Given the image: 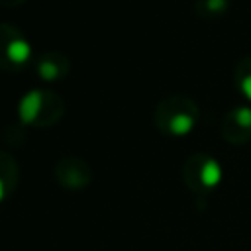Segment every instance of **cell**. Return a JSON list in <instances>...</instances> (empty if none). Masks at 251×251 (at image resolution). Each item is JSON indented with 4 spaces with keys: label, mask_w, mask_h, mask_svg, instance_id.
I'll list each match as a JSON object with an SVG mask.
<instances>
[{
    "label": "cell",
    "mask_w": 251,
    "mask_h": 251,
    "mask_svg": "<svg viewBox=\"0 0 251 251\" xmlns=\"http://www.w3.org/2000/svg\"><path fill=\"white\" fill-rule=\"evenodd\" d=\"M20 184V165L14 155L0 149V204L10 200Z\"/></svg>",
    "instance_id": "cell-8"
},
{
    "label": "cell",
    "mask_w": 251,
    "mask_h": 251,
    "mask_svg": "<svg viewBox=\"0 0 251 251\" xmlns=\"http://www.w3.org/2000/svg\"><path fill=\"white\" fill-rule=\"evenodd\" d=\"M184 186L196 196H210L222 182L224 171L216 157L208 153H192L180 169Z\"/></svg>",
    "instance_id": "cell-3"
},
{
    "label": "cell",
    "mask_w": 251,
    "mask_h": 251,
    "mask_svg": "<svg viewBox=\"0 0 251 251\" xmlns=\"http://www.w3.org/2000/svg\"><path fill=\"white\" fill-rule=\"evenodd\" d=\"M231 0H194V14L200 20L212 22L227 14Z\"/></svg>",
    "instance_id": "cell-10"
},
{
    "label": "cell",
    "mask_w": 251,
    "mask_h": 251,
    "mask_svg": "<svg viewBox=\"0 0 251 251\" xmlns=\"http://www.w3.org/2000/svg\"><path fill=\"white\" fill-rule=\"evenodd\" d=\"M25 0H0V6L2 8H18V6H22Z\"/></svg>",
    "instance_id": "cell-11"
},
{
    "label": "cell",
    "mask_w": 251,
    "mask_h": 251,
    "mask_svg": "<svg viewBox=\"0 0 251 251\" xmlns=\"http://www.w3.org/2000/svg\"><path fill=\"white\" fill-rule=\"evenodd\" d=\"M220 133L224 141L231 145H245L251 141V106H235L231 108L222 124Z\"/></svg>",
    "instance_id": "cell-6"
},
{
    "label": "cell",
    "mask_w": 251,
    "mask_h": 251,
    "mask_svg": "<svg viewBox=\"0 0 251 251\" xmlns=\"http://www.w3.org/2000/svg\"><path fill=\"white\" fill-rule=\"evenodd\" d=\"M198 118V104L186 94L165 96L153 112V122L157 129L167 137H186L196 127Z\"/></svg>",
    "instance_id": "cell-1"
},
{
    "label": "cell",
    "mask_w": 251,
    "mask_h": 251,
    "mask_svg": "<svg viewBox=\"0 0 251 251\" xmlns=\"http://www.w3.org/2000/svg\"><path fill=\"white\" fill-rule=\"evenodd\" d=\"M53 175L59 186L67 190H82L92 182V167L80 157H63L55 163Z\"/></svg>",
    "instance_id": "cell-5"
},
{
    "label": "cell",
    "mask_w": 251,
    "mask_h": 251,
    "mask_svg": "<svg viewBox=\"0 0 251 251\" xmlns=\"http://www.w3.org/2000/svg\"><path fill=\"white\" fill-rule=\"evenodd\" d=\"M233 84L243 100L251 102V55H245L237 61L233 69Z\"/></svg>",
    "instance_id": "cell-9"
},
{
    "label": "cell",
    "mask_w": 251,
    "mask_h": 251,
    "mask_svg": "<svg viewBox=\"0 0 251 251\" xmlns=\"http://www.w3.org/2000/svg\"><path fill=\"white\" fill-rule=\"evenodd\" d=\"M31 69L35 73V76L45 82V84H53V82H61L63 78L69 76L71 73V59L65 53L59 51H47L41 53L33 59Z\"/></svg>",
    "instance_id": "cell-7"
},
{
    "label": "cell",
    "mask_w": 251,
    "mask_h": 251,
    "mask_svg": "<svg viewBox=\"0 0 251 251\" xmlns=\"http://www.w3.org/2000/svg\"><path fill=\"white\" fill-rule=\"evenodd\" d=\"M16 116L29 127H51L65 116V100L51 88H33L20 98Z\"/></svg>",
    "instance_id": "cell-2"
},
{
    "label": "cell",
    "mask_w": 251,
    "mask_h": 251,
    "mask_svg": "<svg viewBox=\"0 0 251 251\" xmlns=\"http://www.w3.org/2000/svg\"><path fill=\"white\" fill-rule=\"evenodd\" d=\"M33 47L20 27L10 22H0V69L18 73L33 63Z\"/></svg>",
    "instance_id": "cell-4"
}]
</instances>
